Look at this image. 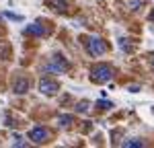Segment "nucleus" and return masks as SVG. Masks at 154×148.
<instances>
[{
  "mask_svg": "<svg viewBox=\"0 0 154 148\" xmlns=\"http://www.w3.org/2000/svg\"><path fill=\"white\" fill-rule=\"evenodd\" d=\"M82 45H84V49H86V54H88V56H93V58L103 56V54H107V49H109L107 41L103 39V37H99V35L82 37Z\"/></svg>",
  "mask_w": 154,
  "mask_h": 148,
  "instance_id": "f257e3e1",
  "label": "nucleus"
},
{
  "mask_svg": "<svg viewBox=\"0 0 154 148\" xmlns=\"http://www.w3.org/2000/svg\"><path fill=\"white\" fill-rule=\"evenodd\" d=\"M70 70V64H68V60L64 58V56H51V58H48V62L43 64V68H41V72L43 74H66Z\"/></svg>",
  "mask_w": 154,
  "mask_h": 148,
  "instance_id": "f03ea898",
  "label": "nucleus"
},
{
  "mask_svg": "<svg viewBox=\"0 0 154 148\" xmlns=\"http://www.w3.org/2000/svg\"><path fill=\"white\" fill-rule=\"evenodd\" d=\"M113 74H115V70L109 64H93L91 66V80L95 85H105V82H109L113 78Z\"/></svg>",
  "mask_w": 154,
  "mask_h": 148,
  "instance_id": "7ed1b4c3",
  "label": "nucleus"
},
{
  "mask_svg": "<svg viewBox=\"0 0 154 148\" xmlns=\"http://www.w3.org/2000/svg\"><path fill=\"white\" fill-rule=\"evenodd\" d=\"M29 140H33L35 144H48L51 140V132L43 125H35L33 130H29Z\"/></svg>",
  "mask_w": 154,
  "mask_h": 148,
  "instance_id": "20e7f679",
  "label": "nucleus"
},
{
  "mask_svg": "<svg viewBox=\"0 0 154 148\" xmlns=\"http://www.w3.org/2000/svg\"><path fill=\"white\" fill-rule=\"evenodd\" d=\"M39 91H41L43 95H48V97H54L60 91V85H58V80H54V78H41Z\"/></svg>",
  "mask_w": 154,
  "mask_h": 148,
  "instance_id": "39448f33",
  "label": "nucleus"
},
{
  "mask_svg": "<svg viewBox=\"0 0 154 148\" xmlns=\"http://www.w3.org/2000/svg\"><path fill=\"white\" fill-rule=\"evenodd\" d=\"M23 35H37V37L49 35V29L43 27V25H39V23H33V25H27L23 29Z\"/></svg>",
  "mask_w": 154,
  "mask_h": 148,
  "instance_id": "423d86ee",
  "label": "nucleus"
},
{
  "mask_svg": "<svg viewBox=\"0 0 154 148\" xmlns=\"http://www.w3.org/2000/svg\"><path fill=\"white\" fill-rule=\"evenodd\" d=\"M12 91H14L17 95H25V93L29 91V80H27V78H14Z\"/></svg>",
  "mask_w": 154,
  "mask_h": 148,
  "instance_id": "0eeeda50",
  "label": "nucleus"
},
{
  "mask_svg": "<svg viewBox=\"0 0 154 148\" xmlns=\"http://www.w3.org/2000/svg\"><path fill=\"white\" fill-rule=\"evenodd\" d=\"M72 123H74V115H70V113H62V115L58 117V125L64 128V130L72 128Z\"/></svg>",
  "mask_w": 154,
  "mask_h": 148,
  "instance_id": "6e6552de",
  "label": "nucleus"
},
{
  "mask_svg": "<svg viewBox=\"0 0 154 148\" xmlns=\"http://www.w3.org/2000/svg\"><path fill=\"white\" fill-rule=\"evenodd\" d=\"M48 6H49V8H54V11H58V12H66V11H68L66 0H48Z\"/></svg>",
  "mask_w": 154,
  "mask_h": 148,
  "instance_id": "1a4fd4ad",
  "label": "nucleus"
},
{
  "mask_svg": "<svg viewBox=\"0 0 154 148\" xmlns=\"http://www.w3.org/2000/svg\"><path fill=\"white\" fill-rule=\"evenodd\" d=\"M121 146H128V148H144L148 146L146 142H144L142 138H130V140H123V144Z\"/></svg>",
  "mask_w": 154,
  "mask_h": 148,
  "instance_id": "9d476101",
  "label": "nucleus"
},
{
  "mask_svg": "<svg viewBox=\"0 0 154 148\" xmlns=\"http://www.w3.org/2000/svg\"><path fill=\"white\" fill-rule=\"evenodd\" d=\"M88 109H91V103H88V101H80V103L76 105V111H78V113H86Z\"/></svg>",
  "mask_w": 154,
  "mask_h": 148,
  "instance_id": "9b49d317",
  "label": "nucleus"
},
{
  "mask_svg": "<svg viewBox=\"0 0 154 148\" xmlns=\"http://www.w3.org/2000/svg\"><path fill=\"white\" fill-rule=\"evenodd\" d=\"M95 105L99 107V109H111V107H113V103H111V101H97Z\"/></svg>",
  "mask_w": 154,
  "mask_h": 148,
  "instance_id": "f8f14e48",
  "label": "nucleus"
},
{
  "mask_svg": "<svg viewBox=\"0 0 154 148\" xmlns=\"http://www.w3.org/2000/svg\"><path fill=\"white\" fill-rule=\"evenodd\" d=\"M12 146H27V142H25L23 138H19V136H14V142H12Z\"/></svg>",
  "mask_w": 154,
  "mask_h": 148,
  "instance_id": "ddd939ff",
  "label": "nucleus"
},
{
  "mask_svg": "<svg viewBox=\"0 0 154 148\" xmlns=\"http://www.w3.org/2000/svg\"><path fill=\"white\" fill-rule=\"evenodd\" d=\"M6 17H8V19H12V21H21V19H23V17L14 14V12H6Z\"/></svg>",
  "mask_w": 154,
  "mask_h": 148,
  "instance_id": "4468645a",
  "label": "nucleus"
},
{
  "mask_svg": "<svg viewBox=\"0 0 154 148\" xmlns=\"http://www.w3.org/2000/svg\"><path fill=\"white\" fill-rule=\"evenodd\" d=\"M150 66H152V72H154V54L150 56Z\"/></svg>",
  "mask_w": 154,
  "mask_h": 148,
  "instance_id": "2eb2a0df",
  "label": "nucleus"
},
{
  "mask_svg": "<svg viewBox=\"0 0 154 148\" xmlns=\"http://www.w3.org/2000/svg\"><path fill=\"white\" fill-rule=\"evenodd\" d=\"M150 21H154V11H152V12H150Z\"/></svg>",
  "mask_w": 154,
  "mask_h": 148,
  "instance_id": "dca6fc26",
  "label": "nucleus"
}]
</instances>
